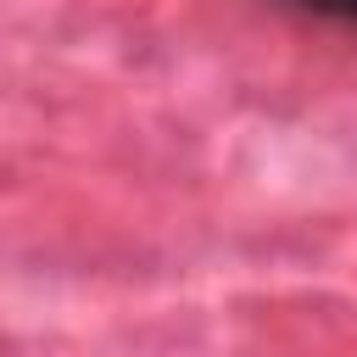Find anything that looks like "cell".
Segmentation results:
<instances>
[{
	"instance_id": "1",
	"label": "cell",
	"mask_w": 357,
	"mask_h": 357,
	"mask_svg": "<svg viewBox=\"0 0 357 357\" xmlns=\"http://www.w3.org/2000/svg\"><path fill=\"white\" fill-rule=\"evenodd\" d=\"M307 6H324V11H346V17H357V0H307Z\"/></svg>"
}]
</instances>
